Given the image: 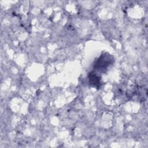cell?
<instances>
[{
	"mask_svg": "<svg viewBox=\"0 0 148 148\" xmlns=\"http://www.w3.org/2000/svg\"><path fill=\"white\" fill-rule=\"evenodd\" d=\"M114 57L107 52H103L101 55L94 61L93 68L94 69L101 72H105L108 66L113 63Z\"/></svg>",
	"mask_w": 148,
	"mask_h": 148,
	"instance_id": "6da1fadb",
	"label": "cell"
},
{
	"mask_svg": "<svg viewBox=\"0 0 148 148\" xmlns=\"http://www.w3.org/2000/svg\"><path fill=\"white\" fill-rule=\"evenodd\" d=\"M88 83L90 86L99 89L101 86V77L93 72H91L88 75Z\"/></svg>",
	"mask_w": 148,
	"mask_h": 148,
	"instance_id": "7a4b0ae2",
	"label": "cell"
}]
</instances>
